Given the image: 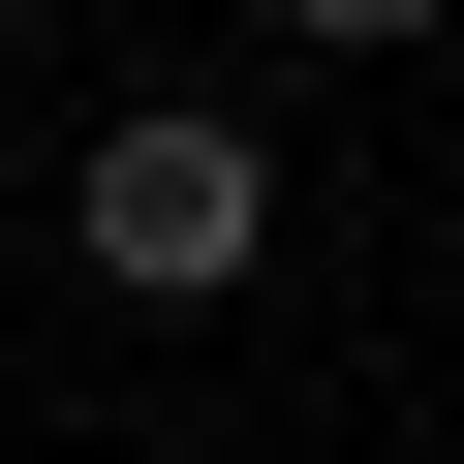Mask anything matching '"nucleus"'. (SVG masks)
Returning a JSON list of instances; mask_svg holds the SVG:
<instances>
[{"instance_id": "obj_1", "label": "nucleus", "mask_w": 464, "mask_h": 464, "mask_svg": "<svg viewBox=\"0 0 464 464\" xmlns=\"http://www.w3.org/2000/svg\"><path fill=\"white\" fill-rule=\"evenodd\" d=\"M63 217H93V279H124V310H248V279H279V155L217 124V93L93 124V186H63Z\"/></svg>"}, {"instance_id": "obj_2", "label": "nucleus", "mask_w": 464, "mask_h": 464, "mask_svg": "<svg viewBox=\"0 0 464 464\" xmlns=\"http://www.w3.org/2000/svg\"><path fill=\"white\" fill-rule=\"evenodd\" d=\"M279 32H310V63H402V32H433V0H279Z\"/></svg>"}]
</instances>
